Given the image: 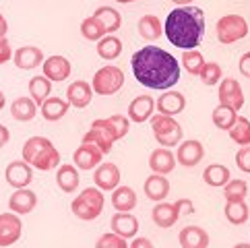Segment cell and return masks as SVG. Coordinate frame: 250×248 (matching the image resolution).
I'll use <instances>...</instances> for the list:
<instances>
[{
	"mask_svg": "<svg viewBox=\"0 0 250 248\" xmlns=\"http://www.w3.org/2000/svg\"><path fill=\"white\" fill-rule=\"evenodd\" d=\"M151 130H153V137L162 147L169 149V147H176L182 143L184 132L174 116H164V114L151 116Z\"/></svg>",
	"mask_w": 250,
	"mask_h": 248,
	"instance_id": "5b68a950",
	"label": "cell"
},
{
	"mask_svg": "<svg viewBox=\"0 0 250 248\" xmlns=\"http://www.w3.org/2000/svg\"><path fill=\"white\" fill-rule=\"evenodd\" d=\"M234 248H250V242H240V244H236Z\"/></svg>",
	"mask_w": 250,
	"mask_h": 248,
	"instance_id": "db71d44e",
	"label": "cell"
},
{
	"mask_svg": "<svg viewBox=\"0 0 250 248\" xmlns=\"http://www.w3.org/2000/svg\"><path fill=\"white\" fill-rule=\"evenodd\" d=\"M205 157V147L201 141L190 139V141H182L178 145V151H176V162L184 165V167H194L203 162Z\"/></svg>",
	"mask_w": 250,
	"mask_h": 248,
	"instance_id": "7c38bea8",
	"label": "cell"
},
{
	"mask_svg": "<svg viewBox=\"0 0 250 248\" xmlns=\"http://www.w3.org/2000/svg\"><path fill=\"white\" fill-rule=\"evenodd\" d=\"M116 132L112 128V124L108 118H97L91 122V126H89V130L85 132L83 137V143H93L95 147L102 149V153H110L112 147L116 143Z\"/></svg>",
	"mask_w": 250,
	"mask_h": 248,
	"instance_id": "ba28073f",
	"label": "cell"
},
{
	"mask_svg": "<svg viewBox=\"0 0 250 248\" xmlns=\"http://www.w3.org/2000/svg\"><path fill=\"white\" fill-rule=\"evenodd\" d=\"M246 194H248V184L244 180H229L226 186H223V197H226V203L246 201Z\"/></svg>",
	"mask_w": 250,
	"mask_h": 248,
	"instance_id": "ab89813d",
	"label": "cell"
},
{
	"mask_svg": "<svg viewBox=\"0 0 250 248\" xmlns=\"http://www.w3.org/2000/svg\"><path fill=\"white\" fill-rule=\"evenodd\" d=\"M4 178L6 182L13 186V188H27L33 180V167L25 162V159H17V162H11L4 170Z\"/></svg>",
	"mask_w": 250,
	"mask_h": 248,
	"instance_id": "8fae6325",
	"label": "cell"
},
{
	"mask_svg": "<svg viewBox=\"0 0 250 248\" xmlns=\"http://www.w3.org/2000/svg\"><path fill=\"white\" fill-rule=\"evenodd\" d=\"M8 139H11V132H8V128L4 124H0V149L8 143Z\"/></svg>",
	"mask_w": 250,
	"mask_h": 248,
	"instance_id": "681fc988",
	"label": "cell"
},
{
	"mask_svg": "<svg viewBox=\"0 0 250 248\" xmlns=\"http://www.w3.org/2000/svg\"><path fill=\"white\" fill-rule=\"evenodd\" d=\"M38 114V103L31 97H17L11 103V116L19 122H29Z\"/></svg>",
	"mask_w": 250,
	"mask_h": 248,
	"instance_id": "f1b7e54d",
	"label": "cell"
},
{
	"mask_svg": "<svg viewBox=\"0 0 250 248\" xmlns=\"http://www.w3.org/2000/svg\"><path fill=\"white\" fill-rule=\"evenodd\" d=\"M145 194H147V199L155 203L166 201V197L169 194V180L162 174H151L145 180Z\"/></svg>",
	"mask_w": 250,
	"mask_h": 248,
	"instance_id": "d4e9b609",
	"label": "cell"
},
{
	"mask_svg": "<svg viewBox=\"0 0 250 248\" xmlns=\"http://www.w3.org/2000/svg\"><path fill=\"white\" fill-rule=\"evenodd\" d=\"M153 112H155V100H153V97L147 95V93L139 95L128 105V120L137 122V124H143V122L151 120Z\"/></svg>",
	"mask_w": 250,
	"mask_h": 248,
	"instance_id": "9a60e30c",
	"label": "cell"
},
{
	"mask_svg": "<svg viewBox=\"0 0 250 248\" xmlns=\"http://www.w3.org/2000/svg\"><path fill=\"white\" fill-rule=\"evenodd\" d=\"M128 248H153V242H151L149 238H135V240L128 244Z\"/></svg>",
	"mask_w": 250,
	"mask_h": 248,
	"instance_id": "c3c4849f",
	"label": "cell"
},
{
	"mask_svg": "<svg viewBox=\"0 0 250 248\" xmlns=\"http://www.w3.org/2000/svg\"><path fill=\"white\" fill-rule=\"evenodd\" d=\"M205 56L201 54L199 50H184V54H182V66L186 68V73H190V75H196L199 77V73L203 70L205 66Z\"/></svg>",
	"mask_w": 250,
	"mask_h": 248,
	"instance_id": "f35d334b",
	"label": "cell"
},
{
	"mask_svg": "<svg viewBox=\"0 0 250 248\" xmlns=\"http://www.w3.org/2000/svg\"><path fill=\"white\" fill-rule=\"evenodd\" d=\"M124 85V73L118 68V66H102L97 73L93 75V93L97 95H114L122 89Z\"/></svg>",
	"mask_w": 250,
	"mask_h": 248,
	"instance_id": "52a82bcc",
	"label": "cell"
},
{
	"mask_svg": "<svg viewBox=\"0 0 250 248\" xmlns=\"http://www.w3.org/2000/svg\"><path fill=\"white\" fill-rule=\"evenodd\" d=\"M130 68L135 79L147 89L166 91L180 81V64L176 56L157 46H145L130 58Z\"/></svg>",
	"mask_w": 250,
	"mask_h": 248,
	"instance_id": "6da1fadb",
	"label": "cell"
},
{
	"mask_svg": "<svg viewBox=\"0 0 250 248\" xmlns=\"http://www.w3.org/2000/svg\"><path fill=\"white\" fill-rule=\"evenodd\" d=\"M240 73H242L246 79H250V52H246V54H242V58H240Z\"/></svg>",
	"mask_w": 250,
	"mask_h": 248,
	"instance_id": "7dc6e473",
	"label": "cell"
},
{
	"mask_svg": "<svg viewBox=\"0 0 250 248\" xmlns=\"http://www.w3.org/2000/svg\"><path fill=\"white\" fill-rule=\"evenodd\" d=\"M81 35L85 40H89V41H100L104 35H108V31H105L104 23L97 19L95 15H91V17H87V19H83V23H81Z\"/></svg>",
	"mask_w": 250,
	"mask_h": 248,
	"instance_id": "d590c367",
	"label": "cell"
},
{
	"mask_svg": "<svg viewBox=\"0 0 250 248\" xmlns=\"http://www.w3.org/2000/svg\"><path fill=\"white\" fill-rule=\"evenodd\" d=\"M149 167L153 174H169L176 167V155L167 147H157L149 155Z\"/></svg>",
	"mask_w": 250,
	"mask_h": 248,
	"instance_id": "603a6c76",
	"label": "cell"
},
{
	"mask_svg": "<svg viewBox=\"0 0 250 248\" xmlns=\"http://www.w3.org/2000/svg\"><path fill=\"white\" fill-rule=\"evenodd\" d=\"M97 19H100L104 23V27L108 33H114V31H118L120 29V25H122V17L120 13L116 11V8H110V6H100L97 11L93 13Z\"/></svg>",
	"mask_w": 250,
	"mask_h": 248,
	"instance_id": "8d00e7d4",
	"label": "cell"
},
{
	"mask_svg": "<svg viewBox=\"0 0 250 248\" xmlns=\"http://www.w3.org/2000/svg\"><path fill=\"white\" fill-rule=\"evenodd\" d=\"M221 75H223V70H221V66L217 64V62H205L203 70L199 73V79L203 81V85L213 87V85H219V81L223 79Z\"/></svg>",
	"mask_w": 250,
	"mask_h": 248,
	"instance_id": "60d3db41",
	"label": "cell"
},
{
	"mask_svg": "<svg viewBox=\"0 0 250 248\" xmlns=\"http://www.w3.org/2000/svg\"><path fill=\"white\" fill-rule=\"evenodd\" d=\"M21 232H23V224L19 215L13 213V211L0 213V248L13 246L21 238Z\"/></svg>",
	"mask_w": 250,
	"mask_h": 248,
	"instance_id": "30bf717a",
	"label": "cell"
},
{
	"mask_svg": "<svg viewBox=\"0 0 250 248\" xmlns=\"http://www.w3.org/2000/svg\"><path fill=\"white\" fill-rule=\"evenodd\" d=\"M95 248H128V242L124 240V238H120L118 234H102L100 240L95 242Z\"/></svg>",
	"mask_w": 250,
	"mask_h": 248,
	"instance_id": "b9f144b4",
	"label": "cell"
},
{
	"mask_svg": "<svg viewBox=\"0 0 250 248\" xmlns=\"http://www.w3.org/2000/svg\"><path fill=\"white\" fill-rule=\"evenodd\" d=\"M217 97L221 105H228V108H234L236 112L244 105V91L236 79L226 77L219 81V89H217Z\"/></svg>",
	"mask_w": 250,
	"mask_h": 248,
	"instance_id": "9c48e42d",
	"label": "cell"
},
{
	"mask_svg": "<svg viewBox=\"0 0 250 248\" xmlns=\"http://www.w3.org/2000/svg\"><path fill=\"white\" fill-rule=\"evenodd\" d=\"M13 48H11V41H8L6 38L0 40V64H4V62H8L13 58Z\"/></svg>",
	"mask_w": 250,
	"mask_h": 248,
	"instance_id": "f6af8a7d",
	"label": "cell"
},
{
	"mask_svg": "<svg viewBox=\"0 0 250 248\" xmlns=\"http://www.w3.org/2000/svg\"><path fill=\"white\" fill-rule=\"evenodd\" d=\"M139 35L147 41H157L164 35V23L155 15H145L139 21Z\"/></svg>",
	"mask_w": 250,
	"mask_h": 248,
	"instance_id": "4dcf8cb0",
	"label": "cell"
},
{
	"mask_svg": "<svg viewBox=\"0 0 250 248\" xmlns=\"http://www.w3.org/2000/svg\"><path fill=\"white\" fill-rule=\"evenodd\" d=\"M68 108H70V103L66 100H60V97H48V100L40 105L42 116L48 122H58L60 118H64Z\"/></svg>",
	"mask_w": 250,
	"mask_h": 248,
	"instance_id": "83f0119b",
	"label": "cell"
},
{
	"mask_svg": "<svg viewBox=\"0 0 250 248\" xmlns=\"http://www.w3.org/2000/svg\"><path fill=\"white\" fill-rule=\"evenodd\" d=\"M104 192L97 188V186H91V188H85L77 194V199L70 203V211L73 215L81 221H93L102 215L104 211Z\"/></svg>",
	"mask_w": 250,
	"mask_h": 248,
	"instance_id": "277c9868",
	"label": "cell"
},
{
	"mask_svg": "<svg viewBox=\"0 0 250 248\" xmlns=\"http://www.w3.org/2000/svg\"><path fill=\"white\" fill-rule=\"evenodd\" d=\"M50 93H52V81L48 77L38 75V77H33L29 81V97L38 105H42L43 102H46L50 97Z\"/></svg>",
	"mask_w": 250,
	"mask_h": 248,
	"instance_id": "1f68e13d",
	"label": "cell"
},
{
	"mask_svg": "<svg viewBox=\"0 0 250 248\" xmlns=\"http://www.w3.org/2000/svg\"><path fill=\"white\" fill-rule=\"evenodd\" d=\"M112 232L118 234L124 240H130L139 234V219L132 213H116L112 217Z\"/></svg>",
	"mask_w": 250,
	"mask_h": 248,
	"instance_id": "7402d4cb",
	"label": "cell"
},
{
	"mask_svg": "<svg viewBox=\"0 0 250 248\" xmlns=\"http://www.w3.org/2000/svg\"><path fill=\"white\" fill-rule=\"evenodd\" d=\"M236 165L244 174H250V145L240 147V151L236 153Z\"/></svg>",
	"mask_w": 250,
	"mask_h": 248,
	"instance_id": "ee69618b",
	"label": "cell"
},
{
	"mask_svg": "<svg viewBox=\"0 0 250 248\" xmlns=\"http://www.w3.org/2000/svg\"><path fill=\"white\" fill-rule=\"evenodd\" d=\"M21 155L31 167L42 170V172L54 170V167H58V164H60L58 149L46 137H31V139H27L25 141V145H23V149H21Z\"/></svg>",
	"mask_w": 250,
	"mask_h": 248,
	"instance_id": "3957f363",
	"label": "cell"
},
{
	"mask_svg": "<svg viewBox=\"0 0 250 248\" xmlns=\"http://www.w3.org/2000/svg\"><path fill=\"white\" fill-rule=\"evenodd\" d=\"M13 62H15L17 68L33 70V68H38L40 64H43V52L38 46H23L19 50H15Z\"/></svg>",
	"mask_w": 250,
	"mask_h": 248,
	"instance_id": "e0dca14e",
	"label": "cell"
},
{
	"mask_svg": "<svg viewBox=\"0 0 250 248\" xmlns=\"http://www.w3.org/2000/svg\"><path fill=\"white\" fill-rule=\"evenodd\" d=\"M108 120H110L112 128H114V132H116V139H118V141L128 135V130H130V120H128L126 116H122V114H114V116H110Z\"/></svg>",
	"mask_w": 250,
	"mask_h": 248,
	"instance_id": "7bdbcfd3",
	"label": "cell"
},
{
	"mask_svg": "<svg viewBox=\"0 0 250 248\" xmlns=\"http://www.w3.org/2000/svg\"><path fill=\"white\" fill-rule=\"evenodd\" d=\"M250 217V209L246 205V201H231L226 203V219L234 226H242L246 224Z\"/></svg>",
	"mask_w": 250,
	"mask_h": 248,
	"instance_id": "836d02e7",
	"label": "cell"
},
{
	"mask_svg": "<svg viewBox=\"0 0 250 248\" xmlns=\"http://www.w3.org/2000/svg\"><path fill=\"white\" fill-rule=\"evenodd\" d=\"M112 205L120 213H130L137 207V192L130 186H118L112 192Z\"/></svg>",
	"mask_w": 250,
	"mask_h": 248,
	"instance_id": "484cf974",
	"label": "cell"
},
{
	"mask_svg": "<svg viewBox=\"0 0 250 248\" xmlns=\"http://www.w3.org/2000/svg\"><path fill=\"white\" fill-rule=\"evenodd\" d=\"M70 68V60L64 56H50L43 60V77H48L50 81H66Z\"/></svg>",
	"mask_w": 250,
	"mask_h": 248,
	"instance_id": "ffe728a7",
	"label": "cell"
},
{
	"mask_svg": "<svg viewBox=\"0 0 250 248\" xmlns=\"http://www.w3.org/2000/svg\"><path fill=\"white\" fill-rule=\"evenodd\" d=\"M93 182L100 190H114L120 184V170L118 165L108 162V164H100L93 172Z\"/></svg>",
	"mask_w": 250,
	"mask_h": 248,
	"instance_id": "5bb4252c",
	"label": "cell"
},
{
	"mask_svg": "<svg viewBox=\"0 0 250 248\" xmlns=\"http://www.w3.org/2000/svg\"><path fill=\"white\" fill-rule=\"evenodd\" d=\"M172 2H174V4H178V6H188V4L192 2V0H172Z\"/></svg>",
	"mask_w": 250,
	"mask_h": 248,
	"instance_id": "816d5d0a",
	"label": "cell"
},
{
	"mask_svg": "<svg viewBox=\"0 0 250 248\" xmlns=\"http://www.w3.org/2000/svg\"><path fill=\"white\" fill-rule=\"evenodd\" d=\"M79 182H81V176H79V167L77 165H70L64 164L58 167L56 172V184L62 192H75Z\"/></svg>",
	"mask_w": 250,
	"mask_h": 248,
	"instance_id": "4316f807",
	"label": "cell"
},
{
	"mask_svg": "<svg viewBox=\"0 0 250 248\" xmlns=\"http://www.w3.org/2000/svg\"><path fill=\"white\" fill-rule=\"evenodd\" d=\"M186 108V97L180 91H166L159 95V100L155 102V110L157 114L164 116H176Z\"/></svg>",
	"mask_w": 250,
	"mask_h": 248,
	"instance_id": "2e32d148",
	"label": "cell"
},
{
	"mask_svg": "<svg viewBox=\"0 0 250 248\" xmlns=\"http://www.w3.org/2000/svg\"><path fill=\"white\" fill-rule=\"evenodd\" d=\"M116 2H120V4H128V2H137V0H116Z\"/></svg>",
	"mask_w": 250,
	"mask_h": 248,
	"instance_id": "11a10c76",
	"label": "cell"
},
{
	"mask_svg": "<svg viewBox=\"0 0 250 248\" xmlns=\"http://www.w3.org/2000/svg\"><path fill=\"white\" fill-rule=\"evenodd\" d=\"M4 105H6V95H4L2 91H0V110H2Z\"/></svg>",
	"mask_w": 250,
	"mask_h": 248,
	"instance_id": "f5cc1de1",
	"label": "cell"
},
{
	"mask_svg": "<svg viewBox=\"0 0 250 248\" xmlns=\"http://www.w3.org/2000/svg\"><path fill=\"white\" fill-rule=\"evenodd\" d=\"M91 97H93V87L87 81H75V83H70L66 89V102L77 110L87 108V105L91 103Z\"/></svg>",
	"mask_w": 250,
	"mask_h": 248,
	"instance_id": "d6986e66",
	"label": "cell"
},
{
	"mask_svg": "<svg viewBox=\"0 0 250 248\" xmlns=\"http://www.w3.org/2000/svg\"><path fill=\"white\" fill-rule=\"evenodd\" d=\"M164 33L172 46L180 50H196L205 35V13L199 6H178L167 15Z\"/></svg>",
	"mask_w": 250,
	"mask_h": 248,
	"instance_id": "7a4b0ae2",
	"label": "cell"
},
{
	"mask_svg": "<svg viewBox=\"0 0 250 248\" xmlns=\"http://www.w3.org/2000/svg\"><path fill=\"white\" fill-rule=\"evenodd\" d=\"M151 217H153V224L157 227L167 229V227H172L178 221L180 213H178V209H176L174 203H164L162 201V203H157V205L153 207V211H151Z\"/></svg>",
	"mask_w": 250,
	"mask_h": 248,
	"instance_id": "cb8c5ba5",
	"label": "cell"
},
{
	"mask_svg": "<svg viewBox=\"0 0 250 248\" xmlns=\"http://www.w3.org/2000/svg\"><path fill=\"white\" fill-rule=\"evenodd\" d=\"M102 159H104L102 149L95 147L93 143H81L73 153V162L79 170H93V167L102 164Z\"/></svg>",
	"mask_w": 250,
	"mask_h": 248,
	"instance_id": "4fadbf2b",
	"label": "cell"
},
{
	"mask_svg": "<svg viewBox=\"0 0 250 248\" xmlns=\"http://www.w3.org/2000/svg\"><path fill=\"white\" fill-rule=\"evenodd\" d=\"M211 118H213V124H215L219 130H229L236 124V120H238V112L234 108H228V105L219 103L217 108L213 110Z\"/></svg>",
	"mask_w": 250,
	"mask_h": 248,
	"instance_id": "e575fe53",
	"label": "cell"
},
{
	"mask_svg": "<svg viewBox=\"0 0 250 248\" xmlns=\"http://www.w3.org/2000/svg\"><path fill=\"white\" fill-rule=\"evenodd\" d=\"M174 205H176V209H178V213L180 215L194 213V205H192V201H188V199H180V201H176Z\"/></svg>",
	"mask_w": 250,
	"mask_h": 248,
	"instance_id": "bcb514c9",
	"label": "cell"
},
{
	"mask_svg": "<svg viewBox=\"0 0 250 248\" xmlns=\"http://www.w3.org/2000/svg\"><path fill=\"white\" fill-rule=\"evenodd\" d=\"M35 205H38V197H35L33 190H27V188H17L11 194V199H8V207H11V211L17 215L31 213Z\"/></svg>",
	"mask_w": 250,
	"mask_h": 248,
	"instance_id": "ac0fdd59",
	"label": "cell"
},
{
	"mask_svg": "<svg viewBox=\"0 0 250 248\" xmlns=\"http://www.w3.org/2000/svg\"><path fill=\"white\" fill-rule=\"evenodd\" d=\"M215 33H217V40L221 43H234V41H240L244 40L248 35V23L242 15H226L221 17L215 25Z\"/></svg>",
	"mask_w": 250,
	"mask_h": 248,
	"instance_id": "8992f818",
	"label": "cell"
},
{
	"mask_svg": "<svg viewBox=\"0 0 250 248\" xmlns=\"http://www.w3.org/2000/svg\"><path fill=\"white\" fill-rule=\"evenodd\" d=\"M178 242L182 248H207L209 246V234L201 226H186L178 234Z\"/></svg>",
	"mask_w": 250,
	"mask_h": 248,
	"instance_id": "44dd1931",
	"label": "cell"
},
{
	"mask_svg": "<svg viewBox=\"0 0 250 248\" xmlns=\"http://www.w3.org/2000/svg\"><path fill=\"white\" fill-rule=\"evenodd\" d=\"M6 31H8V23H6V19H4V15L0 13V40L6 35Z\"/></svg>",
	"mask_w": 250,
	"mask_h": 248,
	"instance_id": "f907efd6",
	"label": "cell"
},
{
	"mask_svg": "<svg viewBox=\"0 0 250 248\" xmlns=\"http://www.w3.org/2000/svg\"><path fill=\"white\" fill-rule=\"evenodd\" d=\"M228 132H229V139L234 141L236 145H240V147L250 145V122H248V118H238L236 124Z\"/></svg>",
	"mask_w": 250,
	"mask_h": 248,
	"instance_id": "74e56055",
	"label": "cell"
},
{
	"mask_svg": "<svg viewBox=\"0 0 250 248\" xmlns=\"http://www.w3.org/2000/svg\"><path fill=\"white\" fill-rule=\"evenodd\" d=\"M97 54H100V58H104V60L118 58L122 54V41L112 33L104 35V38L97 41Z\"/></svg>",
	"mask_w": 250,
	"mask_h": 248,
	"instance_id": "d6a6232c",
	"label": "cell"
},
{
	"mask_svg": "<svg viewBox=\"0 0 250 248\" xmlns=\"http://www.w3.org/2000/svg\"><path fill=\"white\" fill-rule=\"evenodd\" d=\"M203 180H205V184L213 186V188H223V186L231 180V172L221 164H211L205 167Z\"/></svg>",
	"mask_w": 250,
	"mask_h": 248,
	"instance_id": "f546056e",
	"label": "cell"
}]
</instances>
